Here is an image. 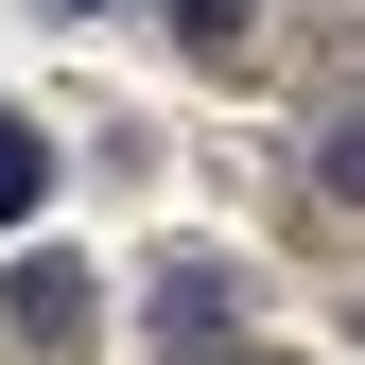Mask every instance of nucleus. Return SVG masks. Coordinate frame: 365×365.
I'll return each instance as SVG.
<instances>
[{
	"instance_id": "nucleus-1",
	"label": "nucleus",
	"mask_w": 365,
	"mask_h": 365,
	"mask_svg": "<svg viewBox=\"0 0 365 365\" xmlns=\"http://www.w3.org/2000/svg\"><path fill=\"white\" fill-rule=\"evenodd\" d=\"M87 313H105V279H87L70 244H35L18 279H0V365H87Z\"/></svg>"
},
{
	"instance_id": "nucleus-2",
	"label": "nucleus",
	"mask_w": 365,
	"mask_h": 365,
	"mask_svg": "<svg viewBox=\"0 0 365 365\" xmlns=\"http://www.w3.org/2000/svg\"><path fill=\"white\" fill-rule=\"evenodd\" d=\"M157 331L174 348H226V261H174V279H157Z\"/></svg>"
},
{
	"instance_id": "nucleus-3",
	"label": "nucleus",
	"mask_w": 365,
	"mask_h": 365,
	"mask_svg": "<svg viewBox=\"0 0 365 365\" xmlns=\"http://www.w3.org/2000/svg\"><path fill=\"white\" fill-rule=\"evenodd\" d=\"M35 192H53V140H35V122L0 105V226H35Z\"/></svg>"
},
{
	"instance_id": "nucleus-4",
	"label": "nucleus",
	"mask_w": 365,
	"mask_h": 365,
	"mask_svg": "<svg viewBox=\"0 0 365 365\" xmlns=\"http://www.w3.org/2000/svg\"><path fill=\"white\" fill-rule=\"evenodd\" d=\"M244 18H261V0H174V35H192V53H244Z\"/></svg>"
},
{
	"instance_id": "nucleus-5",
	"label": "nucleus",
	"mask_w": 365,
	"mask_h": 365,
	"mask_svg": "<svg viewBox=\"0 0 365 365\" xmlns=\"http://www.w3.org/2000/svg\"><path fill=\"white\" fill-rule=\"evenodd\" d=\"M313 192H365V105L331 122V140H313Z\"/></svg>"
},
{
	"instance_id": "nucleus-6",
	"label": "nucleus",
	"mask_w": 365,
	"mask_h": 365,
	"mask_svg": "<svg viewBox=\"0 0 365 365\" xmlns=\"http://www.w3.org/2000/svg\"><path fill=\"white\" fill-rule=\"evenodd\" d=\"M35 18H105V0H35Z\"/></svg>"
},
{
	"instance_id": "nucleus-7",
	"label": "nucleus",
	"mask_w": 365,
	"mask_h": 365,
	"mask_svg": "<svg viewBox=\"0 0 365 365\" xmlns=\"http://www.w3.org/2000/svg\"><path fill=\"white\" fill-rule=\"evenodd\" d=\"M209 365H261V348H209Z\"/></svg>"
}]
</instances>
